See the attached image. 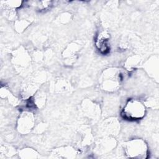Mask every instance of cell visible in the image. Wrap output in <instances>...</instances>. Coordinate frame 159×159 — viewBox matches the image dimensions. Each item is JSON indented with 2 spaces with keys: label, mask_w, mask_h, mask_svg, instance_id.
Instances as JSON below:
<instances>
[{
  "label": "cell",
  "mask_w": 159,
  "mask_h": 159,
  "mask_svg": "<svg viewBox=\"0 0 159 159\" xmlns=\"http://www.w3.org/2000/svg\"><path fill=\"white\" fill-rule=\"evenodd\" d=\"M145 114V107L143 104L137 99H130L125 105L122 115L129 120L142 119Z\"/></svg>",
  "instance_id": "6da1fadb"
},
{
  "label": "cell",
  "mask_w": 159,
  "mask_h": 159,
  "mask_svg": "<svg viewBox=\"0 0 159 159\" xmlns=\"http://www.w3.org/2000/svg\"><path fill=\"white\" fill-rule=\"evenodd\" d=\"M125 150L126 155L129 157L141 158L147 155V145L142 140L135 139L129 142Z\"/></svg>",
  "instance_id": "7a4b0ae2"
},
{
  "label": "cell",
  "mask_w": 159,
  "mask_h": 159,
  "mask_svg": "<svg viewBox=\"0 0 159 159\" xmlns=\"http://www.w3.org/2000/svg\"><path fill=\"white\" fill-rule=\"evenodd\" d=\"M120 79V74L118 73L116 70L107 71L103 75L101 85L104 90L111 91L115 90L119 84Z\"/></svg>",
  "instance_id": "3957f363"
},
{
  "label": "cell",
  "mask_w": 159,
  "mask_h": 159,
  "mask_svg": "<svg viewBox=\"0 0 159 159\" xmlns=\"http://www.w3.org/2000/svg\"><path fill=\"white\" fill-rule=\"evenodd\" d=\"M32 116L30 113L25 112L20 116L18 122V129L21 132H27L31 129L33 125Z\"/></svg>",
  "instance_id": "277c9868"
},
{
  "label": "cell",
  "mask_w": 159,
  "mask_h": 159,
  "mask_svg": "<svg viewBox=\"0 0 159 159\" xmlns=\"http://www.w3.org/2000/svg\"><path fill=\"white\" fill-rule=\"evenodd\" d=\"M109 35L106 32H102L101 33L97 39L96 40V45L98 49L103 53L106 52L109 49Z\"/></svg>",
  "instance_id": "5b68a950"
}]
</instances>
